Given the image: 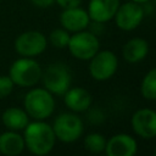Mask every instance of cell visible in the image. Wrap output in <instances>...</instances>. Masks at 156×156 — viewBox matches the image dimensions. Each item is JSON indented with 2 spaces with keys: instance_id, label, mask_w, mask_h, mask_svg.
<instances>
[{
  "instance_id": "21",
  "label": "cell",
  "mask_w": 156,
  "mask_h": 156,
  "mask_svg": "<svg viewBox=\"0 0 156 156\" xmlns=\"http://www.w3.org/2000/svg\"><path fill=\"white\" fill-rule=\"evenodd\" d=\"M15 83L10 78V76H0V99L9 96L13 89Z\"/></svg>"
},
{
  "instance_id": "4",
  "label": "cell",
  "mask_w": 156,
  "mask_h": 156,
  "mask_svg": "<svg viewBox=\"0 0 156 156\" xmlns=\"http://www.w3.org/2000/svg\"><path fill=\"white\" fill-rule=\"evenodd\" d=\"M41 78L45 89L56 95H63L69 89L72 80L69 68L60 62L49 65L44 73H41Z\"/></svg>"
},
{
  "instance_id": "15",
  "label": "cell",
  "mask_w": 156,
  "mask_h": 156,
  "mask_svg": "<svg viewBox=\"0 0 156 156\" xmlns=\"http://www.w3.org/2000/svg\"><path fill=\"white\" fill-rule=\"evenodd\" d=\"M147 52H149L147 41L143 38H139V37L128 40L123 45V49H122L123 58L130 63L143 61L145 58V56L147 55Z\"/></svg>"
},
{
  "instance_id": "8",
  "label": "cell",
  "mask_w": 156,
  "mask_h": 156,
  "mask_svg": "<svg viewBox=\"0 0 156 156\" xmlns=\"http://www.w3.org/2000/svg\"><path fill=\"white\" fill-rule=\"evenodd\" d=\"M48 39L45 35L37 30H28L17 37L15 40V49L17 54L23 57L37 56L46 49Z\"/></svg>"
},
{
  "instance_id": "10",
  "label": "cell",
  "mask_w": 156,
  "mask_h": 156,
  "mask_svg": "<svg viewBox=\"0 0 156 156\" xmlns=\"http://www.w3.org/2000/svg\"><path fill=\"white\" fill-rule=\"evenodd\" d=\"M133 130L144 139L156 136V111L150 108H140L132 117Z\"/></svg>"
},
{
  "instance_id": "9",
  "label": "cell",
  "mask_w": 156,
  "mask_h": 156,
  "mask_svg": "<svg viewBox=\"0 0 156 156\" xmlns=\"http://www.w3.org/2000/svg\"><path fill=\"white\" fill-rule=\"evenodd\" d=\"M113 17L119 29L133 30L141 23L144 18V10L138 2L129 1L118 6Z\"/></svg>"
},
{
  "instance_id": "16",
  "label": "cell",
  "mask_w": 156,
  "mask_h": 156,
  "mask_svg": "<svg viewBox=\"0 0 156 156\" xmlns=\"http://www.w3.org/2000/svg\"><path fill=\"white\" fill-rule=\"evenodd\" d=\"M24 139L16 130H9L0 134V152L6 156H17L24 149Z\"/></svg>"
},
{
  "instance_id": "1",
  "label": "cell",
  "mask_w": 156,
  "mask_h": 156,
  "mask_svg": "<svg viewBox=\"0 0 156 156\" xmlns=\"http://www.w3.org/2000/svg\"><path fill=\"white\" fill-rule=\"evenodd\" d=\"M23 139L24 145L32 154L43 156L52 150L56 136L51 126L43 122V119H37L26 126Z\"/></svg>"
},
{
  "instance_id": "17",
  "label": "cell",
  "mask_w": 156,
  "mask_h": 156,
  "mask_svg": "<svg viewBox=\"0 0 156 156\" xmlns=\"http://www.w3.org/2000/svg\"><path fill=\"white\" fill-rule=\"evenodd\" d=\"M2 123L10 130H22L29 123L28 113L18 107H9L2 113Z\"/></svg>"
},
{
  "instance_id": "19",
  "label": "cell",
  "mask_w": 156,
  "mask_h": 156,
  "mask_svg": "<svg viewBox=\"0 0 156 156\" xmlns=\"http://www.w3.org/2000/svg\"><path fill=\"white\" fill-rule=\"evenodd\" d=\"M84 146L87 150H89L91 152H101L105 150L106 140L101 134L91 133L84 138Z\"/></svg>"
},
{
  "instance_id": "13",
  "label": "cell",
  "mask_w": 156,
  "mask_h": 156,
  "mask_svg": "<svg viewBox=\"0 0 156 156\" xmlns=\"http://www.w3.org/2000/svg\"><path fill=\"white\" fill-rule=\"evenodd\" d=\"M119 6V0H90L88 6V15L90 20L104 23L113 18L117 9Z\"/></svg>"
},
{
  "instance_id": "11",
  "label": "cell",
  "mask_w": 156,
  "mask_h": 156,
  "mask_svg": "<svg viewBox=\"0 0 156 156\" xmlns=\"http://www.w3.org/2000/svg\"><path fill=\"white\" fill-rule=\"evenodd\" d=\"M136 149L138 145L135 139L128 134L113 135L105 146V151L108 156H133Z\"/></svg>"
},
{
  "instance_id": "6",
  "label": "cell",
  "mask_w": 156,
  "mask_h": 156,
  "mask_svg": "<svg viewBox=\"0 0 156 156\" xmlns=\"http://www.w3.org/2000/svg\"><path fill=\"white\" fill-rule=\"evenodd\" d=\"M55 136L63 143L76 141L83 133L82 119L73 113H61L52 126Z\"/></svg>"
},
{
  "instance_id": "5",
  "label": "cell",
  "mask_w": 156,
  "mask_h": 156,
  "mask_svg": "<svg viewBox=\"0 0 156 156\" xmlns=\"http://www.w3.org/2000/svg\"><path fill=\"white\" fill-rule=\"evenodd\" d=\"M67 46L72 56H74L78 60L85 61L90 60L99 51L100 43L95 34L90 32L79 30L76 32V34H73L69 38Z\"/></svg>"
},
{
  "instance_id": "18",
  "label": "cell",
  "mask_w": 156,
  "mask_h": 156,
  "mask_svg": "<svg viewBox=\"0 0 156 156\" xmlns=\"http://www.w3.org/2000/svg\"><path fill=\"white\" fill-rule=\"evenodd\" d=\"M140 90L146 100H156V68L149 71L144 76Z\"/></svg>"
},
{
  "instance_id": "24",
  "label": "cell",
  "mask_w": 156,
  "mask_h": 156,
  "mask_svg": "<svg viewBox=\"0 0 156 156\" xmlns=\"http://www.w3.org/2000/svg\"><path fill=\"white\" fill-rule=\"evenodd\" d=\"M132 1L138 2V4H143V2H146V1H149V0H132Z\"/></svg>"
},
{
  "instance_id": "22",
  "label": "cell",
  "mask_w": 156,
  "mask_h": 156,
  "mask_svg": "<svg viewBox=\"0 0 156 156\" xmlns=\"http://www.w3.org/2000/svg\"><path fill=\"white\" fill-rule=\"evenodd\" d=\"M58 6H61L63 10L65 9H72V7H78L82 4V0H55Z\"/></svg>"
},
{
  "instance_id": "20",
  "label": "cell",
  "mask_w": 156,
  "mask_h": 156,
  "mask_svg": "<svg viewBox=\"0 0 156 156\" xmlns=\"http://www.w3.org/2000/svg\"><path fill=\"white\" fill-rule=\"evenodd\" d=\"M69 38H71V35L68 34V30H66V29H58L57 28V29H54L50 33L49 41L51 43L52 46H55L57 49H62V48H66L68 45Z\"/></svg>"
},
{
  "instance_id": "25",
  "label": "cell",
  "mask_w": 156,
  "mask_h": 156,
  "mask_svg": "<svg viewBox=\"0 0 156 156\" xmlns=\"http://www.w3.org/2000/svg\"><path fill=\"white\" fill-rule=\"evenodd\" d=\"M154 154H155V155H156V149H155V151H154Z\"/></svg>"
},
{
  "instance_id": "23",
  "label": "cell",
  "mask_w": 156,
  "mask_h": 156,
  "mask_svg": "<svg viewBox=\"0 0 156 156\" xmlns=\"http://www.w3.org/2000/svg\"><path fill=\"white\" fill-rule=\"evenodd\" d=\"M30 1L38 7H48L55 2V0H30Z\"/></svg>"
},
{
  "instance_id": "14",
  "label": "cell",
  "mask_w": 156,
  "mask_h": 156,
  "mask_svg": "<svg viewBox=\"0 0 156 156\" xmlns=\"http://www.w3.org/2000/svg\"><path fill=\"white\" fill-rule=\"evenodd\" d=\"M63 95L66 106L74 112L85 111L91 105V95L84 88H71Z\"/></svg>"
},
{
  "instance_id": "3",
  "label": "cell",
  "mask_w": 156,
  "mask_h": 156,
  "mask_svg": "<svg viewBox=\"0 0 156 156\" xmlns=\"http://www.w3.org/2000/svg\"><path fill=\"white\" fill-rule=\"evenodd\" d=\"M40 65L32 58L23 57L16 60L10 67V78L20 87H33L41 78Z\"/></svg>"
},
{
  "instance_id": "2",
  "label": "cell",
  "mask_w": 156,
  "mask_h": 156,
  "mask_svg": "<svg viewBox=\"0 0 156 156\" xmlns=\"http://www.w3.org/2000/svg\"><path fill=\"white\" fill-rule=\"evenodd\" d=\"M24 108L34 119H45L54 112L55 100L51 93L43 88H34L26 94Z\"/></svg>"
},
{
  "instance_id": "12",
  "label": "cell",
  "mask_w": 156,
  "mask_h": 156,
  "mask_svg": "<svg viewBox=\"0 0 156 156\" xmlns=\"http://www.w3.org/2000/svg\"><path fill=\"white\" fill-rule=\"evenodd\" d=\"M90 21V17L88 12L83 9L72 7V9H65L60 16V22L62 27L68 32H79L88 27Z\"/></svg>"
},
{
  "instance_id": "7",
  "label": "cell",
  "mask_w": 156,
  "mask_h": 156,
  "mask_svg": "<svg viewBox=\"0 0 156 156\" xmlns=\"http://www.w3.org/2000/svg\"><path fill=\"white\" fill-rule=\"evenodd\" d=\"M90 60L89 72L95 80H106L111 78L117 71L118 61L112 51H98Z\"/></svg>"
}]
</instances>
